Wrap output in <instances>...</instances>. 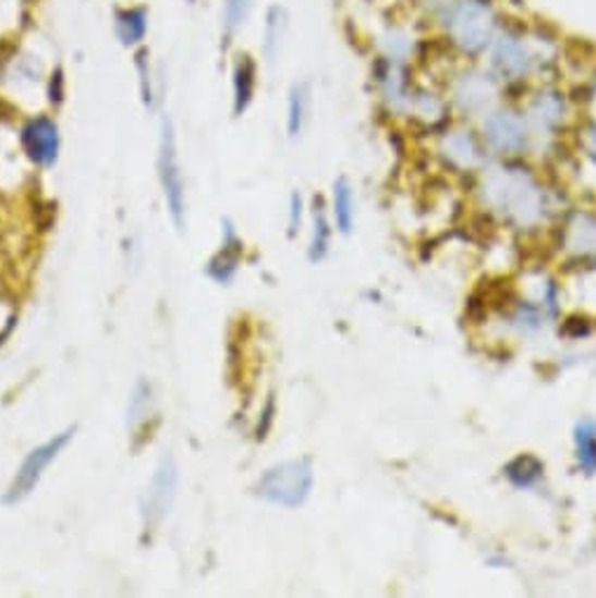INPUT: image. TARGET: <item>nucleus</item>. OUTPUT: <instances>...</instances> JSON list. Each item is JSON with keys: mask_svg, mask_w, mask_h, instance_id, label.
<instances>
[{"mask_svg": "<svg viewBox=\"0 0 596 598\" xmlns=\"http://www.w3.org/2000/svg\"><path fill=\"white\" fill-rule=\"evenodd\" d=\"M488 61L491 69L502 81H524L536 66V54H533L528 40L514 30H498L494 42L488 45Z\"/></svg>", "mask_w": 596, "mask_h": 598, "instance_id": "0eeeda50", "label": "nucleus"}, {"mask_svg": "<svg viewBox=\"0 0 596 598\" xmlns=\"http://www.w3.org/2000/svg\"><path fill=\"white\" fill-rule=\"evenodd\" d=\"M177 488H179V467L172 455H162L142 498V518L146 528L160 526L167 518V514L172 512V504L177 500Z\"/></svg>", "mask_w": 596, "mask_h": 598, "instance_id": "6e6552de", "label": "nucleus"}, {"mask_svg": "<svg viewBox=\"0 0 596 598\" xmlns=\"http://www.w3.org/2000/svg\"><path fill=\"white\" fill-rule=\"evenodd\" d=\"M158 176L162 195L167 203V211L179 230L186 225V183H183L179 148H177V132L170 118L160 122V142H158Z\"/></svg>", "mask_w": 596, "mask_h": 598, "instance_id": "20e7f679", "label": "nucleus"}, {"mask_svg": "<svg viewBox=\"0 0 596 598\" xmlns=\"http://www.w3.org/2000/svg\"><path fill=\"white\" fill-rule=\"evenodd\" d=\"M50 75L52 71H45L40 57L34 50L24 48V45H14V50L0 61V85L17 91V95L40 89L48 97Z\"/></svg>", "mask_w": 596, "mask_h": 598, "instance_id": "1a4fd4ad", "label": "nucleus"}, {"mask_svg": "<svg viewBox=\"0 0 596 598\" xmlns=\"http://www.w3.org/2000/svg\"><path fill=\"white\" fill-rule=\"evenodd\" d=\"M301 217H303V199L299 193H294L292 203H289V235H296V230L301 228Z\"/></svg>", "mask_w": 596, "mask_h": 598, "instance_id": "c756f323", "label": "nucleus"}, {"mask_svg": "<svg viewBox=\"0 0 596 598\" xmlns=\"http://www.w3.org/2000/svg\"><path fill=\"white\" fill-rule=\"evenodd\" d=\"M331 228L323 205H315V221H313V242H311V260H323L329 254Z\"/></svg>", "mask_w": 596, "mask_h": 598, "instance_id": "cd10ccee", "label": "nucleus"}, {"mask_svg": "<svg viewBox=\"0 0 596 598\" xmlns=\"http://www.w3.org/2000/svg\"><path fill=\"white\" fill-rule=\"evenodd\" d=\"M540 472H543V465L538 463L536 457L531 455H519L516 460H512V463L508 465V477L512 484L522 486V488H528L536 484L540 479Z\"/></svg>", "mask_w": 596, "mask_h": 598, "instance_id": "bb28decb", "label": "nucleus"}, {"mask_svg": "<svg viewBox=\"0 0 596 598\" xmlns=\"http://www.w3.org/2000/svg\"><path fill=\"white\" fill-rule=\"evenodd\" d=\"M484 203L516 228H533L545 217V191L522 167H491L482 179Z\"/></svg>", "mask_w": 596, "mask_h": 598, "instance_id": "f257e3e1", "label": "nucleus"}, {"mask_svg": "<svg viewBox=\"0 0 596 598\" xmlns=\"http://www.w3.org/2000/svg\"><path fill=\"white\" fill-rule=\"evenodd\" d=\"M563 247L575 258H596V217L577 211L571 217L563 235Z\"/></svg>", "mask_w": 596, "mask_h": 598, "instance_id": "dca6fc26", "label": "nucleus"}, {"mask_svg": "<svg viewBox=\"0 0 596 598\" xmlns=\"http://www.w3.org/2000/svg\"><path fill=\"white\" fill-rule=\"evenodd\" d=\"M484 139L498 152L519 156L531 146V130L524 115L510 109H494L484 118Z\"/></svg>", "mask_w": 596, "mask_h": 598, "instance_id": "9d476101", "label": "nucleus"}, {"mask_svg": "<svg viewBox=\"0 0 596 598\" xmlns=\"http://www.w3.org/2000/svg\"><path fill=\"white\" fill-rule=\"evenodd\" d=\"M311 118V85L294 83L287 97V134L289 139H299Z\"/></svg>", "mask_w": 596, "mask_h": 598, "instance_id": "412c9836", "label": "nucleus"}, {"mask_svg": "<svg viewBox=\"0 0 596 598\" xmlns=\"http://www.w3.org/2000/svg\"><path fill=\"white\" fill-rule=\"evenodd\" d=\"M153 408H156V399H153V386L148 380L139 378L134 382L130 402H127V427L139 429L150 416Z\"/></svg>", "mask_w": 596, "mask_h": 598, "instance_id": "4be33fe9", "label": "nucleus"}, {"mask_svg": "<svg viewBox=\"0 0 596 598\" xmlns=\"http://www.w3.org/2000/svg\"><path fill=\"white\" fill-rule=\"evenodd\" d=\"M313 481H315V474H313L311 457H299V460H287V463L270 467L264 477L256 481L254 490L258 498L270 504L296 510L305 500H308Z\"/></svg>", "mask_w": 596, "mask_h": 598, "instance_id": "7ed1b4c3", "label": "nucleus"}, {"mask_svg": "<svg viewBox=\"0 0 596 598\" xmlns=\"http://www.w3.org/2000/svg\"><path fill=\"white\" fill-rule=\"evenodd\" d=\"M585 146H587V150H589V156L596 158V127H589V130L585 132Z\"/></svg>", "mask_w": 596, "mask_h": 598, "instance_id": "7c9ffc66", "label": "nucleus"}, {"mask_svg": "<svg viewBox=\"0 0 596 598\" xmlns=\"http://www.w3.org/2000/svg\"><path fill=\"white\" fill-rule=\"evenodd\" d=\"M380 48H384V59L406 64L411 50H414V40H411L404 28H390L388 34L380 38Z\"/></svg>", "mask_w": 596, "mask_h": 598, "instance_id": "a878e982", "label": "nucleus"}, {"mask_svg": "<svg viewBox=\"0 0 596 598\" xmlns=\"http://www.w3.org/2000/svg\"><path fill=\"white\" fill-rule=\"evenodd\" d=\"M256 61L247 54L242 52L235 64H233V113L235 115H242L244 111L250 109L252 101H254V95H256Z\"/></svg>", "mask_w": 596, "mask_h": 598, "instance_id": "a211bd4d", "label": "nucleus"}, {"mask_svg": "<svg viewBox=\"0 0 596 598\" xmlns=\"http://www.w3.org/2000/svg\"><path fill=\"white\" fill-rule=\"evenodd\" d=\"M17 142L22 148V156L40 167V170H50L57 164L61 152V130L59 122L48 113L28 115L17 132Z\"/></svg>", "mask_w": 596, "mask_h": 598, "instance_id": "423d86ee", "label": "nucleus"}, {"mask_svg": "<svg viewBox=\"0 0 596 598\" xmlns=\"http://www.w3.org/2000/svg\"><path fill=\"white\" fill-rule=\"evenodd\" d=\"M113 34L115 40L125 50L146 48V38L150 34V10L144 3H125L113 10Z\"/></svg>", "mask_w": 596, "mask_h": 598, "instance_id": "ddd939ff", "label": "nucleus"}, {"mask_svg": "<svg viewBox=\"0 0 596 598\" xmlns=\"http://www.w3.org/2000/svg\"><path fill=\"white\" fill-rule=\"evenodd\" d=\"M223 230H226V235H223V249L214 256L209 260V266H207V272H209V278L211 280H217L219 284H228L233 278H235V272H238V264H240V249H242V242L235 233V228L231 221H223Z\"/></svg>", "mask_w": 596, "mask_h": 598, "instance_id": "f3484780", "label": "nucleus"}, {"mask_svg": "<svg viewBox=\"0 0 596 598\" xmlns=\"http://www.w3.org/2000/svg\"><path fill=\"white\" fill-rule=\"evenodd\" d=\"M256 0H221V38L226 45H231L244 28H247Z\"/></svg>", "mask_w": 596, "mask_h": 598, "instance_id": "aec40b11", "label": "nucleus"}, {"mask_svg": "<svg viewBox=\"0 0 596 598\" xmlns=\"http://www.w3.org/2000/svg\"><path fill=\"white\" fill-rule=\"evenodd\" d=\"M411 109H414L425 120H439L441 113H445V106H441V101L435 95H430V91H423V89L414 91Z\"/></svg>", "mask_w": 596, "mask_h": 598, "instance_id": "c85d7f7f", "label": "nucleus"}, {"mask_svg": "<svg viewBox=\"0 0 596 598\" xmlns=\"http://www.w3.org/2000/svg\"><path fill=\"white\" fill-rule=\"evenodd\" d=\"M134 69L136 75H139V91H142V101L146 103V109H156V81H153V69H150V57L148 50L142 48L134 52Z\"/></svg>", "mask_w": 596, "mask_h": 598, "instance_id": "393cba45", "label": "nucleus"}, {"mask_svg": "<svg viewBox=\"0 0 596 598\" xmlns=\"http://www.w3.org/2000/svg\"><path fill=\"white\" fill-rule=\"evenodd\" d=\"M433 12L451 42L465 54L488 50L498 34L496 10L488 0H439Z\"/></svg>", "mask_w": 596, "mask_h": 598, "instance_id": "f03ea898", "label": "nucleus"}, {"mask_svg": "<svg viewBox=\"0 0 596 598\" xmlns=\"http://www.w3.org/2000/svg\"><path fill=\"white\" fill-rule=\"evenodd\" d=\"M333 217L343 235L353 233L355 225V191L348 179L333 183Z\"/></svg>", "mask_w": 596, "mask_h": 598, "instance_id": "5701e85b", "label": "nucleus"}, {"mask_svg": "<svg viewBox=\"0 0 596 598\" xmlns=\"http://www.w3.org/2000/svg\"><path fill=\"white\" fill-rule=\"evenodd\" d=\"M567 113L569 109L563 95H559L557 89H543L528 103L524 118L528 122L531 136H552L563 125Z\"/></svg>", "mask_w": 596, "mask_h": 598, "instance_id": "f8f14e48", "label": "nucleus"}, {"mask_svg": "<svg viewBox=\"0 0 596 598\" xmlns=\"http://www.w3.org/2000/svg\"><path fill=\"white\" fill-rule=\"evenodd\" d=\"M73 437H75V427H69V429H64V432H59L52 439L40 443V447H36L34 451H28V455L22 460L17 474H14L12 484L5 490L3 502L20 504L22 500H26L31 493H34L36 486L42 479L45 469L54 463L59 453L69 447Z\"/></svg>", "mask_w": 596, "mask_h": 598, "instance_id": "39448f33", "label": "nucleus"}, {"mask_svg": "<svg viewBox=\"0 0 596 598\" xmlns=\"http://www.w3.org/2000/svg\"><path fill=\"white\" fill-rule=\"evenodd\" d=\"M451 95H453V103L465 115H486L488 111H494L496 106L498 85L491 73L470 69V71H463L453 81Z\"/></svg>", "mask_w": 596, "mask_h": 598, "instance_id": "9b49d317", "label": "nucleus"}, {"mask_svg": "<svg viewBox=\"0 0 596 598\" xmlns=\"http://www.w3.org/2000/svg\"><path fill=\"white\" fill-rule=\"evenodd\" d=\"M441 152H445V158L453 167H458V170H461V172L477 170V167L484 160L479 142L475 139V136H472L470 130H453V132H449L445 136V139H441Z\"/></svg>", "mask_w": 596, "mask_h": 598, "instance_id": "2eb2a0df", "label": "nucleus"}, {"mask_svg": "<svg viewBox=\"0 0 596 598\" xmlns=\"http://www.w3.org/2000/svg\"><path fill=\"white\" fill-rule=\"evenodd\" d=\"M575 457L585 474H596V420L585 418L575 425Z\"/></svg>", "mask_w": 596, "mask_h": 598, "instance_id": "b1692460", "label": "nucleus"}, {"mask_svg": "<svg viewBox=\"0 0 596 598\" xmlns=\"http://www.w3.org/2000/svg\"><path fill=\"white\" fill-rule=\"evenodd\" d=\"M289 30V14L282 5H270L264 14L261 30V52L268 61H275L282 52V45Z\"/></svg>", "mask_w": 596, "mask_h": 598, "instance_id": "6ab92c4d", "label": "nucleus"}, {"mask_svg": "<svg viewBox=\"0 0 596 598\" xmlns=\"http://www.w3.org/2000/svg\"><path fill=\"white\" fill-rule=\"evenodd\" d=\"M378 85H380V95H384V101L392 113H409L411 111V99H414V91L409 89L406 81V66L402 61H390V59H380L378 61Z\"/></svg>", "mask_w": 596, "mask_h": 598, "instance_id": "4468645a", "label": "nucleus"}]
</instances>
